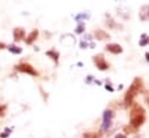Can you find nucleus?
I'll return each instance as SVG.
<instances>
[{"mask_svg":"<svg viewBox=\"0 0 149 138\" xmlns=\"http://www.w3.org/2000/svg\"><path fill=\"white\" fill-rule=\"evenodd\" d=\"M142 88H143L142 80L139 79V78H136V79L134 80V82L132 83V86L129 87V89L127 90V93H126V96H125L126 103H127V104H130L132 101H133V99H134V96H135L139 92H141Z\"/></svg>","mask_w":149,"mask_h":138,"instance_id":"2","label":"nucleus"},{"mask_svg":"<svg viewBox=\"0 0 149 138\" xmlns=\"http://www.w3.org/2000/svg\"><path fill=\"white\" fill-rule=\"evenodd\" d=\"M6 109H7V106H6V104H2V106H0V117H2V116L5 115V112H6Z\"/></svg>","mask_w":149,"mask_h":138,"instance_id":"12","label":"nucleus"},{"mask_svg":"<svg viewBox=\"0 0 149 138\" xmlns=\"http://www.w3.org/2000/svg\"><path fill=\"white\" fill-rule=\"evenodd\" d=\"M84 138H95V136L91 132H86V133H84Z\"/></svg>","mask_w":149,"mask_h":138,"instance_id":"14","label":"nucleus"},{"mask_svg":"<svg viewBox=\"0 0 149 138\" xmlns=\"http://www.w3.org/2000/svg\"><path fill=\"white\" fill-rule=\"evenodd\" d=\"M24 29L23 28H15L13 30V37H14V41L15 42H19L21 39L24 38Z\"/></svg>","mask_w":149,"mask_h":138,"instance_id":"5","label":"nucleus"},{"mask_svg":"<svg viewBox=\"0 0 149 138\" xmlns=\"http://www.w3.org/2000/svg\"><path fill=\"white\" fill-rule=\"evenodd\" d=\"M15 70L19 71V72H22V73L30 74V75H33V77L37 75V71H36L30 64H28V63H21V64H19V65H16V66H15Z\"/></svg>","mask_w":149,"mask_h":138,"instance_id":"3","label":"nucleus"},{"mask_svg":"<svg viewBox=\"0 0 149 138\" xmlns=\"http://www.w3.org/2000/svg\"><path fill=\"white\" fill-rule=\"evenodd\" d=\"M95 37L98 38V39H107L109 36H108V34L107 32H105L104 30H95Z\"/></svg>","mask_w":149,"mask_h":138,"instance_id":"10","label":"nucleus"},{"mask_svg":"<svg viewBox=\"0 0 149 138\" xmlns=\"http://www.w3.org/2000/svg\"><path fill=\"white\" fill-rule=\"evenodd\" d=\"M47 55H48V56H52L51 58H52V59H55V60L57 61V56H58V53H57V52H55V53H54V51H48V52H47Z\"/></svg>","mask_w":149,"mask_h":138,"instance_id":"13","label":"nucleus"},{"mask_svg":"<svg viewBox=\"0 0 149 138\" xmlns=\"http://www.w3.org/2000/svg\"><path fill=\"white\" fill-rule=\"evenodd\" d=\"M106 50L109 51V52H112V53H121L122 52V48L119 44H115V43L107 44L106 45Z\"/></svg>","mask_w":149,"mask_h":138,"instance_id":"7","label":"nucleus"},{"mask_svg":"<svg viewBox=\"0 0 149 138\" xmlns=\"http://www.w3.org/2000/svg\"><path fill=\"white\" fill-rule=\"evenodd\" d=\"M37 36H38V30H37V29H34L33 31L29 32V35L27 36V38L24 39V42H26L27 44H33V42L37 38Z\"/></svg>","mask_w":149,"mask_h":138,"instance_id":"8","label":"nucleus"},{"mask_svg":"<svg viewBox=\"0 0 149 138\" xmlns=\"http://www.w3.org/2000/svg\"><path fill=\"white\" fill-rule=\"evenodd\" d=\"M6 48H7V45H6L5 43L0 42V50H2V49H6Z\"/></svg>","mask_w":149,"mask_h":138,"instance_id":"15","label":"nucleus"},{"mask_svg":"<svg viewBox=\"0 0 149 138\" xmlns=\"http://www.w3.org/2000/svg\"><path fill=\"white\" fill-rule=\"evenodd\" d=\"M10 129H5V132H2V133H0V137L1 138H6V137H8L9 135H10Z\"/></svg>","mask_w":149,"mask_h":138,"instance_id":"11","label":"nucleus"},{"mask_svg":"<svg viewBox=\"0 0 149 138\" xmlns=\"http://www.w3.org/2000/svg\"><path fill=\"white\" fill-rule=\"evenodd\" d=\"M6 49H8V51L9 52H12V53H14V55H19V53H21L22 52V49L20 48V46H16V45H8Z\"/></svg>","mask_w":149,"mask_h":138,"instance_id":"9","label":"nucleus"},{"mask_svg":"<svg viewBox=\"0 0 149 138\" xmlns=\"http://www.w3.org/2000/svg\"><path fill=\"white\" fill-rule=\"evenodd\" d=\"M115 138H126V137H125L123 135H116V136H115Z\"/></svg>","mask_w":149,"mask_h":138,"instance_id":"16","label":"nucleus"},{"mask_svg":"<svg viewBox=\"0 0 149 138\" xmlns=\"http://www.w3.org/2000/svg\"><path fill=\"white\" fill-rule=\"evenodd\" d=\"M93 60H94V63H95V65H97V67L99 70H107L108 68V64L106 63V60H105V58H104L102 55L94 56L93 57Z\"/></svg>","mask_w":149,"mask_h":138,"instance_id":"4","label":"nucleus"},{"mask_svg":"<svg viewBox=\"0 0 149 138\" xmlns=\"http://www.w3.org/2000/svg\"><path fill=\"white\" fill-rule=\"evenodd\" d=\"M113 116V114H112V111H109V110H106L105 112H104V116H102V121H104V123H102V129H107L108 126H109V122H111V117Z\"/></svg>","mask_w":149,"mask_h":138,"instance_id":"6","label":"nucleus"},{"mask_svg":"<svg viewBox=\"0 0 149 138\" xmlns=\"http://www.w3.org/2000/svg\"><path fill=\"white\" fill-rule=\"evenodd\" d=\"M144 119H146L144 109L139 104H134L130 109V124L135 128H139L144 123Z\"/></svg>","mask_w":149,"mask_h":138,"instance_id":"1","label":"nucleus"}]
</instances>
